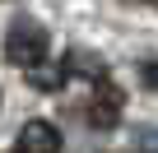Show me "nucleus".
<instances>
[{
    "label": "nucleus",
    "instance_id": "f257e3e1",
    "mask_svg": "<svg viewBox=\"0 0 158 153\" xmlns=\"http://www.w3.org/2000/svg\"><path fill=\"white\" fill-rule=\"evenodd\" d=\"M47 28L37 23V19H14L10 23V33H5V56H10V65H23V70H33V65H42L47 60Z\"/></svg>",
    "mask_w": 158,
    "mask_h": 153
},
{
    "label": "nucleus",
    "instance_id": "f03ea898",
    "mask_svg": "<svg viewBox=\"0 0 158 153\" xmlns=\"http://www.w3.org/2000/svg\"><path fill=\"white\" fill-rule=\"evenodd\" d=\"M19 153H60V130L51 121H28L19 130Z\"/></svg>",
    "mask_w": 158,
    "mask_h": 153
},
{
    "label": "nucleus",
    "instance_id": "7ed1b4c3",
    "mask_svg": "<svg viewBox=\"0 0 158 153\" xmlns=\"http://www.w3.org/2000/svg\"><path fill=\"white\" fill-rule=\"evenodd\" d=\"M89 121H93L98 130H112V125L121 121V93H116L107 79H98V102L89 107Z\"/></svg>",
    "mask_w": 158,
    "mask_h": 153
},
{
    "label": "nucleus",
    "instance_id": "39448f33",
    "mask_svg": "<svg viewBox=\"0 0 158 153\" xmlns=\"http://www.w3.org/2000/svg\"><path fill=\"white\" fill-rule=\"evenodd\" d=\"M139 84L158 93V60H139Z\"/></svg>",
    "mask_w": 158,
    "mask_h": 153
},
{
    "label": "nucleus",
    "instance_id": "423d86ee",
    "mask_svg": "<svg viewBox=\"0 0 158 153\" xmlns=\"http://www.w3.org/2000/svg\"><path fill=\"white\" fill-rule=\"evenodd\" d=\"M139 5H158V0H139Z\"/></svg>",
    "mask_w": 158,
    "mask_h": 153
},
{
    "label": "nucleus",
    "instance_id": "20e7f679",
    "mask_svg": "<svg viewBox=\"0 0 158 153\" xmlns=\"http://www.w3.org/2000/svg\"><path fill=\"white\" fill-rule=\"evenodd\" d=\"M65 79H70L65 60H60V65H47V60H42V65H33V70H28V84H33V88H42V93H56V88H65Z\"/></svg>",
    "mask_w": 158,
    "mask_h": 153
}]
</instances>
